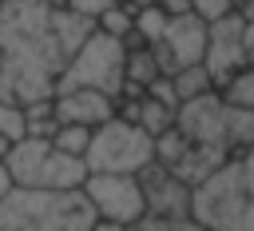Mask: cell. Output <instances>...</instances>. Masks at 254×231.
I'll return each instance as SVG.
<instances>
[{
  "label": "cell",
  "instance_id": "cell-1",
  "mask_svg": "<svg viewBox=\"0 0 254 231\" xmlns=\"http://www.w3.org/2000/svg\"><path fill=\"white\" fill-rule=\"evenodd\" d=\"M91 28L95 20L64 0H0V96L20 104L56 96L60 76Z\"/></svg>",
  "mask_w": 254,
  "mask_h": 231
},
{
  "label": "cell",
  "instance_id": "cell-2",
  "mask_svg": "<svg viewBox=\"0 0 254 231\" xmlns=\"http://www.w3.org/2000/svg\"><path fill=\"white\" fill-rule=\"evenodd\" d=\"M95 207L83 187H12L0 199V231H91Z\"/></svg>",
  "mask_w": 254,
  "mask_h": 231
},
{
  "label": "cell",
  "instance_id": "cell-3",
  "mask_svg": "<svg viewBox=\"0 0 254 231\" xmlns=\"http://www.w3.org/2000/svg\"><path fill=\"white\" fill-rule=\"evenodd\" d=\"M190 211L214 231H254V143L194 187Z\"/></svg>",
  "mask_w": 254,
  "mask_h": 231
},
{
  "label": "cell",
  "instance_id": "cell-4",
  "mask_svg": "<svg viewBox=\"0 0 254 231\" xmlns=\"http://www.w3.org/2000/svg\"><path fill=\"white\" fill-rule=\"evenodd\" d=\"M12 179L20 187H83L87 159L60 151L48 135H24L8 151Z\"/></svg>",
  "mask_w": 254,
  "mask_h": 231
},
{
  "label": "cell",
  "instance_id": "cell-5",
  "mask_svg": "<svg viewBox=\"0 0 254 231\" xmlns=\"http://www.w3.org/2000/svg\"><path fill=\"white\" fill-rule=\"evenodd\" d=\"M123 60H127V44L119 36L103 32V28H91V36L79 44V52L71 56L67 72L60 76L56 92H64V88H99V92H107V96L119 100L123 84H127Z\"/></svg>",
  "mask_w": 254,
  "mask_h": 231
},
{
  "label": "cell",
  "instance_id": "cell-6",
  "mask_svg": "<svg viewBox=\"0 0 254 231\" xmlns=\"http://www.w3.org/2000/svg\"><path fill=\"white\" fill-rule=\"evenodd\" d=\"M83 159H87V171H139L143 163L155 159V135L115 112L91 131Z\"/></svg>",
  "mask_w": 254,
  "mask_h": 231
},
{
  "label": "cell",
  "instance_id": "cell-7",
  "mask_svg": "<svg viewBox=\"0 0 254 231\" xmlns=\"http://www.w3.org/2000/svg\"><path fill=\"white\" fill-rule=\"evenodd\" d=\"M83 191H87L95 215L127 223V227L147 211V191H143L139 171H87Z\"/></svg>",
  "mask_w": 254,
  "mask_h": 231
},
{
  "label": "cell",
  "instance_id": "cell-8",
  "mask_svg": "<svg viewBox=\"0 0 254 231\" xmlns=\"http://www.w3.org/2000/svg\"><path fill=\"white\" fill-rule=\"evenodd\" d=\"M206 32H210V24H206L194 8H187V12H171L167 32H163V40L155 44V56H159L163 72L171 76L175 68L202 64V60H206Z\"/></svg>",
  "mask_w": 254,
  "mask_h": 231
},
{
  "label": "cell",
  "instance_id": "cell-9",
  "mask_svg": "<svg viewBox=\"0 0 254 231\" xmlns=\"http://www.w3.org/2000/svg\"><path fill=\"white\" fill-rule=\"evenodd\" d=\"M214 76V84L222 88L238 68L250 64L246 56V16L242 8L222 16V20H210V32H206V60H202Z\"/></svg>",
  "mask_w": 254,
  "mask_h": 231
},
{
  "label": "cell",
  "instance_id": "cell-10",
  "mask_svg": "<svg viewBox=\"0 0 254 231\" xmlns=\"http://www.w3.org/2000/svg\"><path fill=\"white\" fill-rule=\"evenodd\" d=\"M179 127L194 139V143H210V147H222L234 155L230 147V104L222 100V92H206V96H194V100H183L179 108Z\"/></svg>",
  "mask_w": 254,
  "mask_h": 231
},
{
  "label": "cell",
  "instance_id": "cell-11",
  "mask_svg": "<svg viewBox=\"0 0 254 231\" xmlns=\"http://www.w3.org/2000/svg\"><path fill=\"white\" fill-rule=\"evenodd\" d=\"M139 179H143V191H147V211L167 215V219H175V215H194V211H190V207H194V187H190L187 179H179L167 163H159V159L143 163V167H139Z\"/></svg>",
  "mask_w": 254,
  "mask_h": 231
},
{
  "label": "cell",
  "instance_id": "cell-12",
  "mask_svg": "<svg viewBox=\"0 0 254 231\" xmlns=\"http://www.w3.org/2000/svg\"><path fill=\"white\" fill-rule=\"evenodd\" d=\"M56 116H60V123L99 127L103 119L115 116V96H107L99 88H64V92H56Z\"/></svg>",
  "mask_w": 254,
  "mask_h": 231
},
{
  "label": "cell",
  "instance_id": "cell-13",
  "mask_svg": "<svg viewBox=\"0 0 254 231\" xmlns=\"http://www.w3.org/2000/svg\"><path fill=\"white\" fill-rule=\"evenodd\" d=\"M226 159H230V151L210 147V143H194V139H190V151H187V155H183L171 171H175L179 179H187L190 187H198V183H202V179H210V175H214Z\"/></svg>",
  "mask_w": 254,
  "mask_h": 231
},
{
  "label": "cell",
  "instance_id": "cell-14",
  "mask_svg": "<svg viewBox=\"0 0 254 231\" xmlns=\"http://www.w3.org/2000/svg\"><path fill=\"white\" fill-rule=\"evenodd\" d=\"M123 76H127V84H139V88H147L151 80H159L163 64L155 56V44H131L127 60H123Z\"/></svg>",
  "mask_w": 254,
  "mask_h": 231
},
{
  "label": "cell",
  "instance_id": "cell-15",
  "mask_svg": "<svg viewBox=\"0 0 254 231\" xmlns=\"http://www.w3.org/2000/svg\"><path fill=\"white\" fill-rule=\"evenodd\" d=\"M171 80H175V88H179V100H194V96H206V92H214V88H218L206 64L175 68V72H171Z\"/></svg>",
  "mask_w": 254,
  "mask_h": 231
},
{
  "label": "cell",
  "instance_id": "cell-16",
  "mask_svg": "<svg viewBox=\"0 0 254 231\" xmlns=\"http://www.w3.org/2000/svg\"><path fill=\"white\" fill-rule=\"evenodd\" d=\"M95 28H103V32H111V36L127 40V36L135 32V4H131V0H115V4H107V8L95 16Z\"/></svg>",
  "mask_w": 254,
  "mask_h": 231
},
{
  "label": "cell",
  "instance_id": "cell-17",
  "mask_svg": "<svg viewBox=\"0 0 254 231\" xmlns=\"http://www.w3.org/2000/svg\"><path fill=\"white\" fill-rule=\"evenodd\" d=\"M187 151H190V135L179 127V119H175L167 131H159V135H155V159H159V163L175 167V163H179Z\"/></svg>",
  "mask_w": 254,
  "mask_h": 231
},
{
  "label": "cell",
  "instance_id": "cell-18",
  "mask_svg": "<svg viewBox=\"0 0 254 231\" xmlns=\"http://www.w3.org/2000/svg\"><path fill=\"white\" fill-rule=\"evenodd\" d=\"M24 112H28V135H56V127H60V116H56V96H44V100H32V104H24Z\"/></svg>",
  "mask_w": 254,
  "mask_h": 231
},
{
  "label": "cell",
  "instance_id": "cell-19",
  "mask_svg": "<svg viewBox=\"0 0 254 231\" xmlns=\"http://www.w3.org/2000/svg\"><path fill=\"white\" fill-rule=\"evenodd\" d=\"M167 20H171V12H167L163 4H143V8H135V32H139L147 44H159V40H163Z\"/></svg>",
  "mask_w": 254,
  "mask_h": 231
},
{
  "label": "cell",
  "instance_id": "cell-20",
  "mask_svg": "<svg viewBox=\"0 0 254 231\" xmlns=\"http://www.w3.org/2000/svg\"><path fill=\"white\" fill-rule=\"evenodd\" d=\"M222 100L226 104H234V108H254V64H246V68H238L222 88Z\"/></svg>",
  "mask_w": 254,
  "mask_h": 231
},
{
  "label": "cell",
  "instance_id": "cell-21",
  "mask_svg": "<svg viewBox=\"0 0 254 231\" xmlns=\"http://www.w3.org/2000/svg\"><path fill=\"white\" fill-rule=\"evenodd\" d=\"M91 131H95V127H87V123H60L56 135H52V143H56L60 151H67V155H87Z\"/></svg>",
  "mask_w": 254,
  "mask_h": 231
},
{
  "label": "cell",
  "instance_id": "cell-22",
  "mask_svg": "<svg viewBox=\"0 0 254 231\" xmlns=\"http://www.w3.org/2000/svg\"><path fill=\"white\" fill-rule=\"evenodd\" d=\"M0 135H8L12 143L28 135V112L20 100H4L0 96Z\"/></svg>",
  "mask_w": 254,
  "mask_h": 231
},
{
  "label": "cell",
  "instance_id": "cell-23",
  "mask_svg": "<svg viewBox=\"0 0 254 231\" xmlns=\"http://www.w3.org/2000/svg\"><path fill=\"white\" fill-rule=\"evenodd\" d=\"M190 8L210 24V20H222V16L238 12V0H190Z\"/></svg>",
  "mask_w": 254,
  "mask_h": 231
},
{
  "label": "cell",
  "instance_id": "cell-24",
  "mask_svg": "<svg viewBox=\"0 0 254 231\" xmlns=\"http://www.w3.org/2000/svg\"><path fill=\"white\" fill-rule=\"evenodd\" d=\"M107 4H115V0H67V8H75L79 16H87V20H95Z\"/></svg>",
  "mask_w": 254,
  "mask_h": 231
},
{
  "label": "cell",
  "instance_id": "cell-25",
  "mask_svg": "<svg viewBox=\"0 0 254 231\" xmlns=\"http://www.w3.org/2000/svg\"><path fill=\"white\" fill-rule=\"evenodd\" d=\"M242 16H246V56H250V64H254V4H246Z\"/></svg>",
  "mask_w": 254,
  "mask_h": 231
},
{
  "label": "cell",
  "instance_id": "cell-26",
  "mask_svg": "<svg viewBox=\"0 0 254 231\" xmlns=\"http://www.w3.org/2000/svg\"><path fill=\"white\" fill-rule=\"evenodd\" d=\"M135 8H143V4H163L167 12H187L190 8V0H131Z\"/></svg>",
  "mask_w": 254,
  "mask_h": 231
},
{
  "label": "cell",
  "instance_id": "cell-27",
  "mask_svg": "<svg viewBox=\"0 0 254 231\" xmlns=\"http://www.w3.org/2000/svg\"><path fill=\"white\" fill-rule=\"evenodd\" d=\"M12 187H16V179H12V167H8V159H0V199H4Z\"/></svg>",
  "mask_w": 254,
  "mask_h": 231
},
{
  "label": "cell",
  "instance_id": "cell-28",
  "mask_svg": "<svg viewBox=\"0 0 254 231\" xmlns=\"http://www.w3.org/2000/svg\"><path fill=\"white\" fill-rule=\"evenodd\" d=\"M91 231H131V227H127V223H115V219H103V215H95Z\"/></svg>",
  "mask_w": 254,
  "mask_h": 231
},
{
  "label": "cell",
  "instance_id": "cell-29",
  "mask_svg": "<svg viewBox=\"0 0 254 231\" xmlns=\"http://www.w3.org/2000/svg\"><path fill=\"white\" fill-rule=\"evenodd\" d=\"M8 151H12V139H8V135H0V159H8Z\"/></svg>",
  "mask_w": 254,
  "mask_h": 231
},
{
  "label": "cell",
  "instance_id": "cell-30",
  "mask_svg": "<svg viewBox=\"0 0 254 231\" xmlns=\"http://www.w3.org/2000/svg\"><path fill=\"white\" fill-rule=\"evenodd\" d=\"M0 72H4V56H0Z\"/></svg>",
  "mask_w": 254,
  "mask_h": 231
},
{
  "label": "cell",
  "instance_id": "cell-31",
  "mask_svg": "<svg viewBox=\"0 0 254 231\" xmlns=\"http://www.w3.org/2000/svg\"><path fill=\"white\" fill-rule=\"evenodd\" d=\"M64 4H67V0H64Z\"/></svg>",
  "mask_w": 254,
  "mask_h": 231
}]
</instances>
